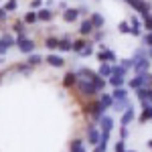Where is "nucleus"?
Here are the masks:
<instances>
[{
    "mask_svg": "<svg viewBox=\"0 0 152 152\" xmlns=\"http://www.w3.org/2000/svg\"><path fill=\"white\" fill-rule=\"evenodd\" d=\"M73 89H75V94L79 95L81 99H94V97L99 95V91L95 89L94 83L87 81V79H81V77L77 79V83H75V87H73Z\"/></svg>",
    "mask_w": 152,
    "mask_h": 152,
    "instance_id": "obj_1",
    "label": "nucleus"
},
{
    "mask_svg": "<svg viewBox=\"0 0 152 152\" xmlns=\"http://www.w3.org/2000/svg\"><path fill=\"white\" fill-rule=\"evenodd\" d=\"M97 47V51H95V57H97V61L99 63H112V65H116L118 61V55H116V51H112V49L107 47L105 43H97L95 45Z\"/></svg>",
    "mask_w": 152,
    "mask_h": 152,
    "instance_id": "obj_2",
    "label": "nucleus"
},
{
    "mask_svg": "<svg viewBox=\"0 0 152 152\" xmlns=\"http://www.w3.org/2000/svg\"><path fill=\"white\" fill-rule=\"evenodd\" d=\"M122 2H126L136 14H140L142 18L148 16V14H152V4L148 0H122Z\"/></svg>",
    "mask_w": 152,
    "mask_h": 152,
    "instance_id": "obj_3",
    "label": "nucleus"
},
{
    "mask_svg": "<svg viewBox=\"0 0 152 152\" xmlns=\"http://www.w3.org/2000/svg\"><path fill=\"white\" fill-rule=\"evenodd\" d=\"M148 73H150V71L134 73L128 81H126V87H128L130 91H136V89H140V87H148Z\"/></svg>",
    "mask_w": 152,
    "mask_h": 152,
    "instance_id": "obj_4",
    "label": "nucleus"
},
{
    "mask_svg": "<svg viewBox=\"0 0 152 152\" xmlns=\"http://www.w3.org/2000/svg\"><path fill=\"white\" fill-rule=\"evenodd\" d=\"M16 49H18L23 55H31V53H35L37 43L33 39H28L26 35H16Z\"/></svg>",
    "mask_w": 152,
    "mask_h": 152,
    "instance_id": "obj_5",
    "label": "nucleus"
},
{
    "mask_svg": "<svg viewBox=\"0 0 152 152\" xmlns=\"http://www.w3.org/2000/svg\"><path fill=\"white\" fill-rule=\"evenodd\" d=\"M85 138H87V144L89 146H97L99 144V138H102V130L95 126V122L89 120V124L85 126Z\"/></svg>",
    "mask_w": 152,
    "mask_h": 152,
    "instance_id": "obj_6",
    "label": "nucleus"
},
{
    "mask_svg": "<svg viewBox=\"0 0 152 152\" xmlns=\"http://www.w3.org/2000/svg\"><path fill=\"white\" fill-rule=\"evenodd\" d=\"M128 23H130V26H132L130 35H132V37H136V39H140V37H142V28H144V20H142V16L134 12V14L130 16V20H128Z\"/></svg>",
    "mask_w": 152,
    "mask_h": 152,
    "instance_id": "obj_7",
    "label": "nucleus"
},
{
    "mask_svg": "<svg viewBox=\"0 0 152 152\" xmlns=\"http://www.w3.org/2000/svg\"><path fill=\"white\" fill-rule=\"evenodd\" d=\"M12 47H16V35L4 33V35L0 37V55H6L8 49H12Z\"/></svg>",
    "mask_w": 152,
    "mask_h": 152,
    "instance_id": "obj_8",
    "label": "nucleus"
},
{
    "mask_svg": "<svg viewBox=\"0 0 152 152\" xmlns=\"http://www.w3.org/2000/svg\"><path fill=\"white\" fill-rule=\"evenodd\" d=\"M45 63H47L49 67H55V69H61V67H65V63H67V59L63 57L61 53H55V51H51L47 57H45Z\"/></svg>",
    "mask_w": 152,
    "mask_h": 152,
    "instance_id": "obj_9",
    "label": "nucleus"
},
{
    "mask_svg": "<svg viewBox=\"0 0 152 152\" xmlns=\"http://www.w3.org/2000/svg\"><path fill=\"white\" fill-rule=\"evenodd\" d=\"M61 18H63V23H67V24H75V23H79V20H81L79 10H77V8H73V6L65 8V10H61Z\"/></svg>",
    "mask_w": 152,
    "mask_h": 152,
    "instance_id": "obj_10",
    "label": "nucleus"
},
{
    "mask_svg": "<svg viewBox=\"0 0 152 152\" xmlns=\"http://www.w3.org/2000/svg\"><path fill=\"white\" fill-rule=\"evenodd\" d=\"M55 14H57V10L55 8H49V6H43V8H39L37 10V16H39V23H53L55 20Z\"/></svg>",
    "mask_w": 152,
    "mask_h": 152,
    "instance_id": "obj_11",
    "label": "nucleus"
},
{
    "mask_svg": "<svg viewBox=\"0 0 152 152\" xmlns=\"http://www.w3.org/2000/svg\"><path fill=\"white\" fill-rule=\"evenodd\" d=\"M94 31H95V26H94V23L89 20V16H85V18H81L79 20V37H89L94 35Z\"/></svg>",
    "mask_w": 152,
    "mask_h": 152,
    "instance_id": "obj_12",
    "label": "nucleus"
},
{
    "mask_svg": "<svg viewBox=\"0 0 152 152\" xmlns=\"http://www.w3.org/2000/svg\"><path fill=\"white\" fill-rule=\"evenodd\" d=\"M152 67V59L150 57H142L138 61H134L132 65V73H144V71H150Z\"/></svg>",
    "mask_w": 152,
    "mask_h": 152,
    "instance_id": "obj_13",
    "label": "nucleus"
},
{
    "mask_svg": "<svg viewBox=\"0 0 152 152\" xmlns=\"http://www.w3.org/2000/svg\"><path fill=\"white\" fill-rule=\"evenodd\" d=\"M77 79H79L77 71H67V73L63 75V79H61V85H63L65 89H73L75 83H77Z\"/></svg>",
    "mask_w": 152,
    "mask_h": 152,
    "instance_id": "obj_14",
    "label": "nucleus"
},
{
    "mask_svg": "<svg viewBox=\"0 0 152 152\" xmlns=\"http://www.w3.org/2000/svg\"><path fill=\"white\" fill-rule=\"evenodd\" d=\"M140 107H142V114L138 116V124H146V122H150V120H152V104H150V102H142Z\"/></svg>",
    "mask_w": 152,
    "mask_h": 152,
    "instance_id": "obj_15",
    "label": "nucleus"
},
{
    "mask_svg": "<svg viewBox=\"0 0 152 152\" xmlns=\"http://www.w3.org/2000/svg\"><path fill=\"white\" fill-rule=\"evenodd\" d=\"M134 120H136V110H134V105H130L128 110L122 112V116H120V126H130Z\"/></svg>",
    "mask_w": 152,
    "mask_h": 152,
    "instance_id": "obj_16",
    "label": "nucleus"
},
{
    "mask_svg": "<svg viewBox=\"0 0 152 152\" xmlns=\"http://www.w3.org/2000/svg\"><path fill=\"white\" fill-rule=\"evenodd\" d=\"M77 75H79L81 79H87V81H91V83L99 77L97 69H89V67H81V69H77Z\"/></svg>",
    "mask_w": 152,
    "mask_h": 152,
    "instance_id": "obj_17",
    "label": "nucleus"
},
{
    "mask_svg": "<svg viewBox=\"0 0 152 152\" xmlns=\"http://www.w3.org/2000/svg\"><path fill=\"white\" fill-rule=\"evenodd\" d=\"M130 105H134L130 97H126V99H114V105H112V110H114L116 114H122V112H126V110H128Z\"/></svg>",
    "mask_w": 152,
    "mask_h": 152,
    "instance_id": "obj_18",
    "label": "nucleus"
},
{
    "mask_svg": "<svg viewBox=\"0 0 152 152\" xmlns=\"http://www.w3.org/2000/svg\"><path fill=\"white\" fill-rule=\"evenodd\" d=\"M71 49H73V39L69 35L59 37V49L57 51H61V53H71Z\"/></svg>",
    "mask_w": 152,
    "mask_h": 152,
    "instance_id": "obj_19",
    "label": "nucleus"
},
{
    "mask_svg": "<svg viewBox=\"0 0 152 152\" xmlns=\"http://www.w3.org/2000/svg\"><path fill=\"white\" fill-rule=\"evenodd\" d=\"M91 39H87V37H79V39H73V49H71V53H75V55H79L83 49L87 47V43H89Z\"/></svg>",
    "mask_w": 152,
    "mask_h": 152,
    "instance_id": "obj_20",
    "label": "nucleus"
},
{
    "mask_svg": "<svg viewBox=\"0 0 152 152\" xmlns=\"http://www.w3.org/2000/svg\"><path fill=\"white\" fill-rule=\"evenodd\" d=\"M97 124H99V130H105V132H112V130H114V124H116V122H114V118H112V116H107V114H104V116L99 118V122H97Z\"/></svg>",
    "mask_w": 152,
    "mask_h": 152,
    "instance_id": "obj_21",
    "label": "nucleus"
},
{
    "mask_svg": "<svg viewBox=\"0 0 152 152\" xmlns=\"http://www.w3.org/2000/svg\"><path fill=\"white\" fill-rule=\"evenodd\" d=\"M89 20L94 23L95 28H105V16L102 12H89Z\"/></svg>",
    "mask_w": 152,
    "mask_h": 152,
    "instance_id": "obj_22",
    "label": "nucleus"
},
{
    "mask_svg": "<svg viewBox=\"0 0 152 152\" xmlns=\"http://www.w3.org/2000/svg\"><path fill=\"white\" fill-rule=\"evenodd\" d=\"M97 99H99V104L104 105L105 110H112V105H114V95L110 94V91H102V94L97 95Z\"/></svg>",
    "mask_w": 152,
    "mask_h": 152,
    "instance_id": "obj_23",
    "label": "nucleus"
},
{
    "mask_svg": "<svg viewBox=\"0 0 152 152\" xmlns=\"http://www.w3.org/2000/svg\"><path fill=\"white\" fill-rule=\"evenodd\" d=\"M31 67H39V65H43L45 63V57L41 55V53H31V55H26V59H24Z\"/></svg>",
    "mask_w": 152,
    "mask_h": 152,
    "instance_id": "obj_24",
    "label": "nucleus"
},
{
    "mask_svg": "<svg viewBox=\"0 0 152 152\" xmlns=\"http://www.w3.org/2000/svg\"><path fill=\"white\" fill-rule=\"evenodd\" d=\"M35 67H31L26 61H20V63H16V65H12V71H16V73H20V75H31Z\"/></svg>",
    "mask_w": 152,
    "mask_h": 152,
    "instance_id": "obj_25",
    "label": "nucleus"
},
{
    "mask_svg": "<svg viewBox=\"0 0 152 152\" xmlns=\"http://www.w3.org/2000/svg\"><path fill=\"white\" fill-rule=\"evenodd\" d=\"M23 20L26 26H33V24H39V16H37V10H26L23 14Z\"/></svg>",
    "mask_w": 152,
    "mask_h": 152,
    "instance_id": "obj_26",
    "label": "nucleus"
},
{
    "mask_svg": "<svg viewBox=\"0 0 152 152\" xmlns=\"http://www.w3.org/2000/svg\"><path fill=\"white\" fill-rule=\"evenodd\" d=\"M97 73H99L102 77H105V79H110V77H112V73H114V65H112V63H99Z\"/></svg>",
    "mask_w": 152,
    "mask_h": 152,
    "instance_id": "obj_27",
    "label": "nucleus"
},
{
    "mask_svg": "<svg viewBox=\"0 0 152 152\" xmlns=\"http://www.w3.org/2000/svg\"><path fill=\"white\" fill-rule=\"evenodd\" d=\"M126 81H128V79H126L124 75H112V77L107 79V85L114 89V87H122V85H126Z\"/></svg>",
    "mask_w": 152,
    "mask_h": 152,
    "instance_id": "obj_28",
    "label": "nucleus"
},
{
    "mask_svg": "<svg viewBox=\"0 0 152 152\" xmlns=\"http://www.w3.org/2000/svg\"><path fill=\"white\" fill-rule=\"evenodd\" d=\"M112 95H114V99H126V97H130V89L126 87V85H122V87H114Z\"/></svg>",
    "mask_w": 152,
    "mask_h": 152,
    "instance_id": "obj_29",
    "label": "nucleus"
},
{
    "mask_svg": "<svg viewBox=\"0 0 152 152\" xmlns=\"http://www.w3.org/2000/svg\"><path fill=\"white\" fill-rule=\"evenodd\" d=\"M12 33L14 35H26V24H24L23 18H16L12 23Z\"/></svg>",
    "mask_w": 152,
    "mask_h": 152,
    "instance_id": "obj_30",
    "label": "nucleus"
},
{
    "mask_svg": "<svg viewBox=\"0 0 152 152\" xmlns=\"http://www.w3.org/2000/svg\"><path fill=\"white\" fill-rule=\"evenodd\" d=\"M43 45L49 49V51H57L59 49V37H45V41H43Z\"/></svg>",
    "mask_w": 152,
    "mask_h": 152,
    "instance_id": "obj_31",
    "label": "nucleus"
},
{
    "mask_svg": "<svg viewBox=\"0 0 152 152\" xmlns=\"http://www.w3.org/2000/svg\"><path fill=\"white\" fill-rule=\"evenodd\" d=\"M105 37H107V31H105V28H95V31H94V35L89 37V39H91L95 45H97V43H104V41H105Z\"/></svg>",
    "mask_w": 152,
    "mask_h": 152,
    "instance_id": "obj_32",
    "label": "nucleus"
},
{
    "mask_svg": "<svg viewBox=\"0 0 152 152\" xmlns=\"http://www.w3.org/2000/svg\"><path fill=\"white\" fill-rule=\"evenodd\" d=\"M91 55H95V43H94V41H89V43H87V47L79 53V57L87 59V57H91Z\"/></svg>",
    "mask_w": 152,
    "mask_h": 152,
    "instance_id": "obj_33",
    "label": "nucleus"
},
{
    "mask_svg": "<svg viewBox=\"0 0 152 152\" xmlns=\"http://www.w3.org/2000/svg\"><path fill=\"white\" fill-rule=\"evenodd\" d=\"M134 94H136L138 104H142V102H148V87H140V89H136Z\"/></svg>",
    "mask_w": 152,
    "mask_h": 152,
    "instance_id": "obj_34",
    "label": "nucleus"
},
{
    "mask_svg": "<svg viewBox=\"0 0 152 152\" xmlns=\"http://www.w3.org/2000/svg\"><path fill=\"white\" fill-rule=\"evenodd\" d=\"M130 31H132V26H130L128 20H120L118 23V33L120 35H130Z\"/></svg>",
    "mask_w": 152,
    "mask_h": 152,
    "instance_id": "obj_35",
    "label": "nucleus"
},
{
    "mask_svg": "<svg viewBox=\"0 0 152 152\" xmlns=\"http://www.w3.org/2000/svg\"><path fill=\"white\" fill-rule=\"evenodd\" d=\"M2 8H4V10L10 14V12H14L16 8H18V0H6V2L2 4Z\"/></svg>",
    "mask_w": 152,
    "mask_h": 152,
    "instance_id": "obj_36",
    "label": "nucleus"
},
{
    "mask_svg": "<svg viewBox=\"0 0 152 152\" xmlns=\"http://www.w3.org/2000/svg\"><path fill=\"white\" fill-rule=\"evenodd\" d=\"M140 43L144 47H152V31H146V33L140 37Z\"/></svg>",
    "mask_w": 152,
    "mask_h": 152,
    "instance_id": "obj_37",
    "label": "nucleus"
},
{
    "mask_svg": "<svg viewBox=\"0 0 152 152\" xmlns=\"http://www.w3.org/2000/svg\"><path fill=\"white\" fill-rule=\"evenodd\" d=\"M112 75H124V77H128V69H124L120 63H116V65H114V73H112Z\"/></svg>",
    "mask_w": 152,
    "mask_h": 152,
    "instance_id": "obj_38",
    "label": "nucleus"
},
{
    "mask_svg": "<svg viewBox=\"0 0 152 152\" xmlns=\"http://www.w3.org/2000/svg\"><path fill=\"white\" fill-rule=\"evenodd\" d=\"M114 152H126V140H116V144H114Z\"/></svg>",
    "mask_w": 152,
    "mask_h": 152,
    "instance_id": "obj_39",
    "label": "nucleus"
},
{
    "mask_svg": "<svg viewBox=\"0 0 152 152\" xmlns=\"http://www.w3.org/2000/svg\"><path fill=\"white\" fill-rule=\"evenodd\" d=\"M31 10H39V8H43L45 6V0H31Z\"/></svg>",
    "mask_w": 152,
    "mask_h": 152,
    "instance_id": "obj_40",
    "label": "nucleus"
},
{
    "mask_svg": "<svg viewBox=\"0 0 152 152\" xmlns=\"http://www.w3.org/2000/svg\"><path fill=\"white\" fill-rule=\"evenodd\" d=\"M83 144V138L81 136H75V138H71V142H69V150L71 148H77V146H81Z\"/></svg>",
    "mask_w": 152,
    "mask_h": 152,
    "instance_id": "obj_41",
    "label": "nucleus"
},
{
    "mask_svg": "<svg viewBox=\"0 0 152 152\" xmlns=\"http://www.w3.org/2000/svg\"><path fill=\"white\" fill-rule=\"evenodd\" d=\"M120 65H122L124 69L132 71V65H134V63H132V57H130V59H120Z\"/></svg>",
    "mask_w": 152,
    "mask_h": 152,
    "instance_id": "obj_42",
    "label": "nucleus"
},
{
    "mask_svg": "<svg viewBox=\"0 0 152 152\" xmlns=\"http://www.w3.org/2000/svg\"><path fill=\"white\" fill-rule=\"evenodd\" d=\"M142 20H144V28H146V31H152V14L144 16Z\"/></svg>",
    "mask_w": 152,
    "mask_h": 152,
    "instance_id": "obj_43",
    "label": "nucleus"
},
{
    "mask_svg": "<svg viewBox=\"0 0 152 152\" xmlns=\"http://www.w3.org/2000/svg\"><path fill=\"white\" fill-rule=\"evenodd\" d=\"M130 132H128V126H120V138L122 140H128Z\"/></svg>",
    "mask_w": 152,
    "mask_h": 152,
    "instance_id": "obj_44",
    "label": "nucleus"
},
{
    "mask_svg": "<svg viewBox=\"0 0 152 152\" xmlns=\"http://www.w3.org/2000/svg\"><path fill=\"white\" fill-rule=\"evenodd\" d=\"M77 10H79V16H81V18L89 16V8H87V6H77Z\"/></svg>",
    "mask_w": 152,
    "mask_h": 152,
    "instance_id": "obj_45",
    "label": "nucleus"
},
{
    "mask_svg": "<svg viewBox=\"0 0 152 152\" xmlns=\"http://www.w3.org/2000/svg\"><path fill=\"white\" fill-rule=\"evenodd\" d=\"M6 18H8V12L0 6V23H6Z\"/></svg>",
    "mask_w": 152,
    "mask_h": 152,
    "instance_id": "obj_46",
    "label": "nucleus"
},
{
    "mask_svg": "<svg viewBox=\"0 0 152 152\" xmlns=\"http://www.w3.org/2000/svg\"><path fill=\"white\" fill-rule=\"evenodd\" d=\"M69 152H87V148H85V144H81V146H77V148H71Z\"/></svg>",
    "mask_w": 152,
    "mask_h": 152,
    "instance_id": "obj_47",
    "label": "nucleus"
},
{
    "mask_svg": "<svg viewBox=\"0 0 152 152\" xmlns=\"http://www.w3.org/2000/svg\"><path fill=\"white\" fill-rule=\"evenodd\" d=\"M57 8H59V10H65V8H69V6H67V2H65V0H61V2L57 4Z\"/></svg>",
    "mask_w": 152,
    "mask_h": 152,
    "instance_id": "obj_48",
    "label": "nucleus"
},
{
    "mask_svg": "<svg viewBox=\"0 0 152 152\" xmlns=\"http://www.w3.org/2000/svg\"><path fill=\"white\" fill-rule=\"evenodd\" d=\"M45 6H49V8H53V6H55V0H45Z\"/></svg>",
    "mask_w": 152,
    "mask_h": 152,
    "instance_id": "obj_49",
    "label": "nucleus"
},
{
    "mask_svg": "<svg viewBox=\"0 0 152 152\" xmlns=\"http://www.w3.org/2000/svg\"><path fill=\"white\" fill-rule=\"evenodd\" d=\"M91 152H105V150L102 148V146H94V150H91Z\"/></svg>",
    "mask_w": 152,
    "mask_h": 152,
    "instance_id": "obj_50",
    "label": "nucleus"
},
{
    "mask_svg": "<svg viewBox=\"0 0 152 152\" xmlns=\"http://www.w3.org/2000/svg\"><path fill=\"white\" fill-rule=\"evenodd\" d=\"M148 102L152 104V87H148Z\"/></svg>",
    "mask_w": 152,
    "mask_h": 152,
    "instance_id": "obj_51",
    "label": "nucleus"
},
{
    "mask_svg": "<svg viewBox=\"0 0 152 152\" xmlns=\"http://www.w3.org/2000/svg\"><path fill=\"white\" fill-rule=\"evenodd\" d=\"M146 49H148V57L152 59V47H146Z\"/></svg>",
    "mask_w": 152,
    "mask_h": 152,
    "instance_id": "obj_52",
    "label": "nucleus"
},
{
    "mask_svg": "<svg viewBox=\"0 0 152 152\" xmlns=\"http://www.w3.org/2000/svg\"><path fill=\"white\" fill-rule=\"evenodd\" d=\"M148 148H150V150H152V140H148Z\"/></svg>",
    "mask_w": 152,
    "mask_h": 152,
    "instance_id": "obj_53",
    "label": "nucleus"
},
{
    "mask_svg": "<svg viewBox=\"0 0 152 152\" xmlns=\"http://www.w3.org/2000/svg\"><path fill=\"white\" fill-rule=\"evenodd\" d=\"M2 63H4V59H2V55H0V65H2Z\"/></svg>",
    "mask_w": 152,
    "mask_h": 152,
    "instance_id": "obj_54",
    "label": "nucleus"
},
{
    "mask_svg": "<svg viewBox=\"0 0 152 152\" xmlns=\"http://www.w3.org/2000/svg\"><path fill=\"white\" fill-rule=\"evenodd\" d=\"M126 152H136V150H126Z\"/></svg>",
    "mask_w": 152,
    "mask_h": 152,
    "instance_id": "obj_55",
    "label": "nucleus"
},
{
    "mask_svg": "<svg viewBox=\"0 0 152 152\" xmlns=\"http://www.w3.org/2000/svg\"><path fill=\"white\" fill-rule=\"evenodd\" d=\"M0 81H2V73H0Z\"/></svg>",
    "mask_w": 152,
    "mask_h": 152,
    "instance_id": "obj_56",
    "label": "nucleus"
},
{
    "mask_svg": "<svg viewBox=\"0 0 152 152\" xmlns=\"http://www.w3.org/2000/svg\"><path fill=\"white\" fill-rule=\"evenodd\" d=\"M95 2H99V0H95Z\"/></svg>",
    "mask_w": 152,
    "mask_h": 152,
    "instance_id": "obj_57",
    "label": "nucleus"
},
{
    "mask_svg": "<svg viewBox=\"0 0 152 152\" xmlns=\"http://www.w3.org/2000/svg\"><path fill=\"white\" fill-rule=\"evenodd\" d=\"M150 122H152V120H150Z\"/></svg>",
    "mask_w": 152,
    "mask_h": 152,
    "instance_id": "obj_58",
    "label": "nucleus"
}]
</instances>
